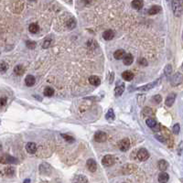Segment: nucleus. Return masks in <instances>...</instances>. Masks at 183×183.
I'll use <instances>...</instances> for the list:
<instances>
[{
    "label": "nucleus",
    "instance_id": "obj_1",
    "mask_svg": "<svg viewBox=\"0 0 183 183\" xmlns=\"http://www.w3.org/2000/svg\"><path fill=\"white\" fill-rule=\"evenodd\" d=\"M182 0H172V10L176 17L182 16Z\"/></svg>",
    "mask_w": 183,
    "mask_h": 183
},
{
    "label": "nucleus",
    "instance_id": "obj_2",
    "mask_svg": "<svg viewBox=\"0 0 183 183\" xmlns=\"http://www.w3.org/2000/svg\"><path fill=\"white\" fill-rule=\"evenodd\" d=\"M116 162V158L113 155H105L104 157L102 159V164H103L104 167H111Z\"/></svg>",
    "mask_w": 183,
    "mask_h": 183
},
{
    "label": "nucleus",
    "instance_id": "obj_3",
    "mask_svg": "<svg viewBox=\"0 0 183 183\" xmlns=\"http://www.w3.org/2000/svg\"><path fill=\"white\" fill-rule=\"evenodd\" d=\"M93 139L95 142H98V143H103V142L106 141L107 135L104 131H97L93 135Z\"/></svg>",
    "mask_w": 183,
    "mask_h": 183
},
{
    "label": "nucleus",
    "instance_id": "obj_4",
    "mask_svg": "<svg viewBox=\"0 0 183 183\" xmlns=\"http://www.w3.org/2000/svg\"><path fill=\"white\" fill-rule=\"evenodd\" d=\"M137 158L140 161H146L147 159H148V158H149V153H148V151L146 149V148H140V149L137 151Z\"/></svg>",
    "mask_w": 183,
    "mask_h": 183
},
{
    "label": "nucleus",
    "instance_id": "obj_5",
    "mask_svg": "<svg viewBox=\"0 0 183 183\" xmlns=\"http://www.w3.org/2000/svg\"><path fill=\"white\" fill-rule=\"evenodd\" d=\"M51 171H52V168L48 163H42L41 165L39 166V172H40V174L48 176V175H50Z\"/></svg>",
    "mask_w": 183,
    "mask_h": 183
},
{
    "label": "nucleus",
    "instance_id": "obj_6",
    "mask_svg": "<svg viewBox=\"0 0 183 183\" xmlns=\"http://www.w3.org/2000/svg\"><path fill=\"white\" fill-rule=\"evenodd\" d=\"M125 83L123 82H121V81H118V83L116 86V89H114V94H116V96L118 97V96H121L122 94H123L124 91H125Z\"/></svg>",
    "mask_w": 183,
    "mask_h": 183
},
{
    "label": "nucleus",
    "instance_id": "obj_7",
    "mask_svg": "<svg viewBox=\"0 0 183 183\" xmlns=\"http://www.w3.org/2000/svg\"><path fill=\"white\" fill-rule=\"evenodd\" d=\"M159 81H160V79H158L157 81H155V82H152V83H148V84H146V85H143V86L137 88V90H138V91H149L159 83Z\"/></svg>",
    "mask_w": 183,
    "mask_h": 183
},
{
    "label": "nucleus",
    "instance_id": "obj_8",
    "mask_svg": "<svg viewBox=\"0 0 183 183\" xmlns=\"http://www.w3.org/2000/svg\"><path fill=\"white\" fill-rule=\"evenodd\" d=\"M129 147H130V140L129 139L124 138V139L121 140L120 144H119V148H120L121 151L126 152V151H127L128 149H129Z\"/></svg>",
    "mask_w": 183,
    "mask_h": 183
},
{
    "label": "nucleus",
    "instance_id": "obj_9",
    "mask_svg": "<svg viewBox=\"0 0 183 183\" xmlns=\"http://www.w3.org/2000/svg\"><path fill=\"white\" fill-rule=\"evenodd\" d=\"M86 167L91 172H95L97 170V163L93 158H89L86 161Z\"/></svg>",
    "mask_w": 183,
    "mask_h": 183
},
{
    "label": "nucleus",
    "instance_id": "obj_10",
    "mask_svg": "<svg viewBox=\"0 0 183 183\" xmlns=\"http://www.w3.org/2000/svg\"><path fill=\"white\" fill-rule=\"evenodd\" d=\"M0 163H18V159L11 157V156L6 155L3 157H0Z\"/></svg>",
    "mask_w": 183,
    "mask_h": 183
},
{
    "label": "nucleus",
    "instance_id": "obj_11",
    "mask_svg": "<svg viewBox=\"0 0 183 183\" xmlns=\"http://www.w3.org/2000/svg\"><path fill=\"white\" fill-rule=\"evenodd\" d=\"M182 83V75L180 72L175 73L171 79V84L173 86H178Z\"/></svg>",
    "mask_w": 183,
    "mask_h": 183
},
{
    "label": "nucleus",
    "instance_id": "obj_12",
    "mask_svg": "<svg viewBox=\"0 0 183 183\" xmlns=\"http://www.w3.org/2000/svg\"><path fill=\"white\" fill-rule=\"evenodd\" d=\"M176 96H177V94H176L175 93H171L168 94L167 99H166V102H165V104L168 107H171L173 105V104L175 103V100H176Z\"/></svg>",
    "mask_w": 183,
    "mask_h": 183
},
{
    "label": "nucleus",
    "instance_id": "obj_13",
    "mask_svg": "<svg viewBox=\"0 0 183 183\" xmlns=\"http://www.w3.org/2000/svg\"><path fill=\"white\" fill-rule=\"evenodd\" d=\"M26 150L29 154H35L36 151H37L36 144L33 143V142H29V143L26 145Z\"/></svg>",
    "mask_w": 183,
    "mask_h": 183
},
{
    "label": "nucleus",
    "instance_id": "obj_14",
    "mask_svg": "<svg viewBox=\"0 0 183 183\" xmlns=\"http://www.w3.org/2000/svg\"><path fill=\"white\" fill-rule=\"evenodd\" d=\"M137 168V167L135 165L128 164V165H126L123 168H122V171H123L124 174H130V173L134 172Z\"/></svg>",
    "mask_w": 183,
    "mask_h": 183
},
{
    "label": "nucleus",
    "instance_id": "obj_15",
    "mask_svg": "<svg viewBox=\"0 0 183 183\" xmlns=\"http://www.w3.org/2000/svg\"><path fill=\"white\" fill-rule=\"evenodd\" d=\"M114 36H116V33L111 29H107L103 33V38L105 40H112L114 38Z\"/></svg>",
    "mask_w": 183,
    "mask_h": 183
},
{
    "label": "nucleus",
    "instance_id": "obj_16",
    "mask_svg": "<svg viewBox=\"0 0 183 183\" xmlns=\"http://www.w3.org/2000/svg\"><path fill=\"white\" fill-rule=\"evenodd\" d=\"M89 81V83L92 84L93 86H99L101 84V80L98 76H95V75H92L89 77L88 79Z\"/></svg>",
    "mask_w": 183,
    "mask_h": 183
},
{
    "label": "nucleus",
    "instance_id": "obj_17",
    "mask_svg": "<svg viewBox=\"0 0 183 183\" xmlns=\"http://www.w3.org/2000/svg\"><path fill=\"white\" fill-rule=\"evenodd\" d=\"M131 5H132L133 8L137 9V10H140L141 8H143L144 2H143V0H133Z\"/></svg>",
    "mask_w": 183,
    "mask_h": 183
},
{
    "label": "nucleus",
    "instance_id": "obj_18",
    "mask_svg": "<svg viewBox=\"0 0 183 183\" xmlns=\"http://www.w3.org/2000/svg\"><path fill=\"white\" fill-rule=\"evenodd\" d=\"M133 62H134V57H133L132 54H130V53L126 54V55L124 56V58H123V62L126 66L131 65L133 63Z\"/></svg>",
    "mask_w": 183,
    "mask_h": 183
},
{
    "label": "nucleus",
    "instance_id": "obj_19",
    "mask_svg": "<svg viewBox=\"0 0 183 183\" xmlns=\"http://www.w3.org/2000/svg\"><path fill=\"white\" fill-rule=\"evenodd\" d=\"M122 78H123L125 81H127V82H130L134 79V73L131 71H125L123 73H122Z\"/></svg>",
    "mask_w": 183,
    "mask_h": 183
},
{
    "label": "nucleus",
    "instance_id": "obj_20",
    "mask_svg": "<svg viewBox=\"0 0 183 183\" xmlns=\"http://www.w3.org/2000/svg\"><path fill=\"white\" fill-rule=\"evenodd\" d=\"M158 167L160 169L161 171H166L167 169L168 168V161L165 159H160L158 163Z\"/></svg>",
    "mask_w": 183,
    "mask_h": 183
},
{
    "label": "nucleus",
    "instance_id": "obj_21",
    "mask_svg": "<svg viewBox=\"0 0 183 183\" xmlns=\"http://www.w3.org/2000/svg\"><path fill=\"white\" fill-rule=\"evenodd\" d=\"M35 83H36V79L33 75H28L25 78V83H26L27 86L31 87V86H33L34 84H35Z\"/></svg>",
    "mask_w": 183,
    "mask_h": 183
},
{
    "label": "nucleus",
    "instance_id": "obj_22",
    "mask_svg": "<svg viewBox=\"0 0 183 183\" xmlns=\"http://www.w3.org/2000/svg\"><path fill=\"white\" fill-rule=\"evenodd\" d=\"M160 11H161V8H160V6H158V5H155V6H152L151 8L148 9V14L151 15V16L157 15V14H158Z\"/></svg>",
    "mask_w": 183,
    "mask_h": 183
},
{
    "label": "nucleus",
    "instance_id": "obj_23",
    "mask_svg": "<svg viewBox=\"0 0 183 183\" xmlns=\"http://www.w3.org/2000/svg\"><path fill=\"white\" fill-rule=\"evenodd\" d=\"M126 55V51L124 50H117L114 52V58L116 59V60H122L124 58V56Z\"/></svg>",
    "mask_w": 183,
    "mask_h": 183
},
{
    "label": "nucleus",
    "instance_id": "obj_24",
    "mask_svg": "<svg viewBox=\"0 0 183 183\" xmlns=\"http://www.w3.org/2000/svg\"><path fill=\"white\" fill-rule=\"evenodd\" d=\"M169 179V175L165 171H161L158 175V182H168Z\"/></svg>",
    "mask_w": 183,
    "mask_h": 183
},
{
    "label": "nucleus",
    "instance_id": "obj_25",
    "mask_svg": "<svg viewBox=\"0 0 183 183\" xmlns=\"http://www.w3.org/2000/svg\"><path fill=\"white\" fill-rule=\"evenodd\" d=\"M14 72L16 75L18 76H20V75H22V74L25 72V67L21 64H18L17 65L15 68H14Z\"/></svg>",
    "mask_w": 183,
    "mask_h": 183
},
{
    "label": "nucleus",
    "instance_id": "obj_26",
    "mask_svg": "<svg viewBox=\"0 0 183 183\" xmlns=\"http://www.w3.org/2000/svg\"><path fill=\"white\" fill-rule=\"evenodd\" d=\"M76 26H77V21H76V19L74 18H71L69 20H68V22H67V28L69 29H75Z\"/></svg>",
    "mask_w": 183,
    "mask_h": 183
},
{
    "label": "nucleus",
    "instance_id": "obj_27",
    "mask_svg": "<svg viewBox=\"0 0 183 183\" xmlns=\"http://www.w3.org/2000/svg\"><path fill=\"white\" fill-rule=\"evenodd\" d=\"M105 118L108 122H113L114 119H116V114H114V112L113 109L108 110V112L105 114Z\"/></svg>",
    "mask_w": 183,
    "mask_h": 183
},
{
    "label": "nucleus",
    "instance_id": "obj_28",
    "mask_svg": "<svg viewBox=\"0 0 183 183\" xmlns=\"http://www.w3.org/2000/svg\"><path fill=\"white\" fill-rule=\"evenodd\" d=\"M29 30L32 34H36L39 31V26L37 23H31L29 26Z\"/></svg>",
    "mask_w": 183,
    "mask_h": 183
},
{
    "label": "nucleus",
    "instance_id": "obj_29",
    "mask_svg": "<svg viewBox=\"0 0 183 183\" xmlns=\"http://www.w3.org/2000/svg\"><path fill=\"white\" fill-rule=\"evenodd\" d=\"M43 94H44V96L51 97L54 94V89H53V88H51V87H46L45 90L43 91Z\"/></svg>",
    "mask_w": 183,
    "mask_h": 183
},
{
    "label": "nucleus",
    "instance_id": "obj_30",
    "mask_svg": "<svg viewBox=\"0 0 183 183\" xmlns=\"http://www.w3.org/2000/svg\"><path fill=\"white\" fill-rule=\"evenodd\" d=\"M73 181H77V182H88V179L85 176L83 175H78V176H75V178H74Z\"/></svg>",
    "mask_w": 183,
    "mask_h": 183
},
{
    "label": "nucleus",
    "instance_id": "obj_31",
    "mask_svg": "<svg viewBox=\"0 0 183 183\" xmlns=\"http://www.w3.org/2000/svg\"><path fill=\"white\" fill-rule=\"evenodd\" d=\"M8 70V63L5 62H0V72L5 73V72H6Z\"/></svg>",
    "mask_w": 183,
    "mask_h": 183
},
{
    "label": "nucleus",
    "instance_id": "obj_32",
    "mask_svg": "<svg viewBox=\"0 0 183 183\" xmlns=\"http://www.w3.org/2000/svg\"><path fill=\"white\" fill-rule=\"evenodd\" d=\"M157 123H158V122L156 121L155 119H153V118H147V119L146 120V124H147V126L148 127H150V128H152L153 126H155L156 125H157Z\"/></svg>",
    "mask_w": 183,
    "mask_h": 183
},
{
    "label": "nucleus",
    "instance_id": "obj_33",
    "mask_svg": "<svg viewBox=\"0 0 183 183\" xmlns=\"http://www.w3.org/2000/svg\"><path fill=\"white\" fill-rule=\"evenodd\" d=\"M51 45H52V39H47L44 40L43 43H42V48L43 49H49Z\"/></svg>",
    "mask_w": 183,
    "mask_h": 183
},
{
    "label": "nucleus",
    "instance_id": "obj_34",
    "mask_svg": "<svg viewBox=\"0 0 183 183\" xmlns=\"http://www.w3.org/2000/svg\"><path fill=\"white\" fill-rule=\"evenodd\" d=\"M153 114V111L150 107H145L143 109V116H150Z\"/></svg>",
    "mask_w": 183,
    "mask_h": 183
},
{
    "label": "nucleus",
    "instance_id": "obj_35",
    "mask_svg": "<svg viewBox=\"0 0 183 183\" xmlns=\"http://www.w3.org/2000/svg\"><path fill=\"white\" fill-rule=\"evenodd\" d=\"M5 173L8 176H13L15 174V168L13 167H8L5 168Z\"/></svg>",
    "mask_w": 183,
    "mask_h": 183
},
{
    "label": "nucleus",
    "instance_id": "obj_36",
    "mask_svg": "<svg viewBox=\"0 0 183 183\" xmlns=\"http://www.w3.org/2000/svg\"><path fill=\"white\" fill-rule=\"evenodd\" d=\"M26 45H27V47H28L29 49L33 50V49L36 48L37 43L35 41H32V40H27V41H26Z\"/></svg>",
    "mask_w": 183,
    "mask_h": 183
},
{
    "label": "nucleus",
    "instance_id": "obj_37",
    "mask_svg": "<svg viewBox=\"0 0 183 183\" xmlns=\"http://www.w3.org/2000/svg\"><path fill=\"white\" fill-rule=\"evenodd\" d=\"M62 137H63L66 141L70 142V143H72V142H74V137H72V135H66V134H62Z\"/></svg>",
    "mask_w": 183,
    "mask_h": 183
},
{
    "label": "nucleus",
    "instance_id": "obj_38",
    "mask_svg": "<svg viewBox=\"0 0 183 183\" xmlns=\"http://www.w3.org/2000/svg\"><path fill=\"white\" fill-rule=\"evenodd\" d=\"M164 72H165V74H166L167 76L170 75V74L172 73V67H171L170 64H168V65L165 67V71H164Z\"/></svg>",
    "mask_w": 183,
    "mask_h": 183
},
{
    "label": "nucleus",
    "instance_id": "obj_39",
    "mask_svg": "<svg viewBox=\"0 0 183 183\" xmlns=\"http://www.w3.org/2000/svg\"><path fill=\"white\" fill-rule=\"evenodd\" d=\"M152 102H155L156 104H159L161 103V101H162V96L159 95V94H157V95H154L151 99Z\"/></svg>",
    "mask_w": 183,
    "mask_h": 183
},
{
    "label": "nucleus",
    "instance_id": "obj_40",
    "mask_svg": "<svg viewBox=\"0 0 183 183\" xmlns=\"http://www.w3.org/2000/svg\"><path fill=\"white\" fill-rule=\"evenodd\" d=\"M155 137L157 138L159 142H161V143H166V138L164 137V135H159V134H156Z\"/></svg>",
    "mask_w": 183,
    "mask_h": 183
},
{
    "label": "nucleus",
    "instance_id": "obj_41",
    "mask_svg": "<svg viewBox=\"0 0 183 183\" xmlns=\"http://www.w3.org/2000/svg\"><path fill=\"white\" fill-rule=\"evenodd\" d=\"M6 102H8V98H6V97H1V98H0V109L3 108L6 104Z\"/></svg>",
    "mask_w": 183,
    "mask_h": 183
},
{
    "label": "nucleus",
    "instance_id": "obj_42",
    "mask_svg": "<svg viewBox=\"0 0 183 183\" xmlns=\"http://www.w3.org/2000/svg\"><path fill=\"white\" fill-rule=\"evenodd\" d=\"M138 63L142 66H147V64H148L147 60L145 58H139L138 59Z\"/></svg>",
    "mask_w": 183,
    "mask_h": 183
},
{
    "label": "nucleus",
    "instance_id": "obj_43",
    "mask_svg": "<svg viewBox=\"0 0 183 183\" xmlns=\"http://www.w3.org/2000/svg\"><path fill=\"white\" fill-rule=\"evenodd\" d=\"M179 130H180V126L179 124H176L174 126H173V133L176 134V135H178L179 133Z\"/></svg>",
    "mask_w": 183,
    "mask_h": 183
},
{
    "label": "nucleus",
    "instance_id": "obj_44",
    "mask_svg": "<svg viewBox=\"0 0 183 183\" xmlns=\"http://www.w3.org/2000/svg\"><path fill=\"white\" fill-rule=\"evenodd\" d=\"M160 128H161V127H160V125L157 123V125H156L155 126H153V127L151 128V129H152L155 133H157V132L160 131Z\"/></svg>",
    "mask_w": 183,
    "mask_h": 183
},
{
    "label": "nucleus",
    "instance_id": "obj_45",
    "mask_svg": "<svg viewBox=\"0 0 183 183\" xmlns=\"http://www.w3.org/2000/svg\"><path fill=\"white\" fill-rule=\"evenodd\" d=\"M182 145H183V142L181 141L179 143V145L178 149H177V152H178L179 156H182Z\"/></svg>",
    "mask_w": 183,
    "mask_h": 183
},
{
    "label": "nucleus",
    "instance_id": "obj_46",
    "mask_svg": "<svg viewBox=\"0 0 183 183\" xmlns=\"http://www.w3.org/2000/svg\"><path fill=\"white\" fill-rule=\"evenodd\" d=\"M30 181H31L30 179H26V180H25L24 182H30Z\"/></svg>",
    "mask_w": 183,
    "mask_h": 183
},
{
    "label": "nucleus",
    "instance_id": "obj_47",
    "mask_svg": "<svg viewBox=\"0 0 183 183\" xmlns=\"http://www.w3.org/2000/svg\"><path fill=\"white\" fill-rule=\"evenodd\" d=\"M29 1H36V0H29Z\"/></svg>",
    "mask_w": 183,
    "mask_h": 183
}]
</instances>
